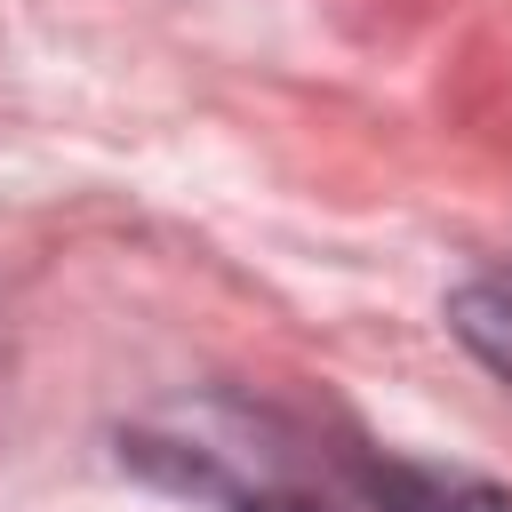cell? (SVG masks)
Instances as JSON below:
<instances>
[{
  "label": "cell",
  "instance_id": "1",
  "mask_svg": "<svg viewBox=\"0 0 512 512\" xmlns=\"http://www.w3.org/2000/svg\"><path fill=\"white\" fill-rule=\"evenodd\" d=\"M352 480L384 504V512H512L504 488L464 480V472H424V464H352Z\"/></svg>",
  "mask_w": 512,
  "mask_h": 512
},
{
  "label": "cell",
  "instance_id": "2",
  "mask_svg": "<svg viewBox=\"0 0 512 512\" xmlns=\"http://www.w3.org/2000/svg\"><path fill=\"white\" fill-rule=\"evenodd\" d=\"M448 328L472 344V360H488V368L512 384V272L464 280V288H456V304H448Z\"/></svg>",
  "mask_w": 512,
  "mask_h": 512
}]
</instances>
